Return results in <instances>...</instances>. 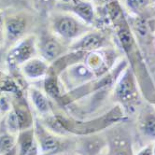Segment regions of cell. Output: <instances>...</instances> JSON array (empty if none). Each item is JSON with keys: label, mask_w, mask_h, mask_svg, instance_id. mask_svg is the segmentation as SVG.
<instances>
[{"label": "cell", "mask_w": 155, "mask_h": 155, "mask_svg": "<svg viewBox=\"0 0 155 155\" xmlns=\"http://www.w3.org/2000/svg\"><path fill=\"white\" fill-rule=\"evenodd\" d=\"M51 27L59 37L65 39H72L81 34L84 26L70 15L57 14L52 17Z\"/></svg>", "instance_id": "6da1fadb"}, {"label": "cell", "mask_w": 155, "mask_h": 155, "mask_svg": "<svg viewBox=\"0 0 155 155\" xmlns=\"http://www.w3.org/2000/svg\"><path fill=\"white\" fill-rule=\"evenodd\" d=\"M37 38L33 35L26 36L16 43V45L9 51L8 60L12 64H24L27 61L34 58L37 51Z\"/></svg>", "instance_id": "7a4b0ae2"}, {"label": "cell", "mask_w": 155, "mask_h": 155, "mask_svg": "<svg viewBox=\"0 0 155 155\" xmlns=\"http://www.w3.org/2000/svg\"><path fill=\"white\" fill-rule=\"evenodd\" d=\"M6 39L8 42H18L25 38L29 28V21L26 15L15 13L4 19Z\"/></svg>", "instance_id": "3957f363"}, {"label": "cell", "mask_w": 155, "mask_h": 155, "mask_svg": "<svg viewBox=\"0 0 155 155\" xmlns=\"http://www.w3.org/2000/svg\"><path fill=\"white\" fill-rule=\"evenodd\" d=\"M39 51L44 59L52 61L62 52V45L55 38L43 37L39 43Z\"/></svg>", "instance_id": "277c9868"}, {"label": "cell", "mask_w": 155, "mask_h": 155, "mask_svg": "<svg viewBox=\"0 0 155 155\" xmlns=\"http://www.w3.org/2000/svg\"><path fill=\"white\" fill-rule=\"evenodd\" d=\"M48 69V65L44 60L38 58H32L23 64L25 75L30 79H38L45 75Z\"/></svg>", "instance_id": "5b68a950"}, {"label": "cell", "mask_w": 155, "mask_h": 155, "mask_svg": "<svg viewBox=\"0 0 155 155\" xmlns=\"http://www.w3.org/2000/svg\"><path fill=\"white\" fill-rule=\"evenodd\" d=\"M104 38L101 35L96 33L85 35L81 40L74 44V49L81 51H94L102 46Z\"/></svg>", "instance_id": "8992f818"}, {"label": "cell", "mask_w": 155, "mask_h": 155, "mask_svg": "<svg viewBox=\"0 0 155 155\" xmlns=\"http://www.w3.org/2000/svg\"><path fill=\"white\" fill-rule=\"evenodd\" d=\"M71 9L77 16H79L85 23H93L94 19V12L93 6L90 3L84 1H76L71 6Z\"/></svg>", "instance_id": "52a82bcc"}, {"label": "cell", "mask_w": 155, "mask_h": 155, "mask_svg": "<svg viewBox=\"0 0 155 155\" xmlns=\"http://www.w3.org/2000/svg\"><path fill=\"white\" fill-rule=\"evenodd\" d=\"M20 155H36L37 146L34 142L32 132H25L19 140Z\"/></svg>", "instance_id": "ba28073f"}, {"label": "cell", "mask_w": 155, "mask_h": 155, "mask_svg": "<svg viewBox=\"0 0 155 155\" xmlns=\"http://www.w3.org/2000/svg\"><path fill=\"white\" fill-rule=\"evenodd\" d=\"M141 130L145 136L155 139V113L150 112L144 116L141 121Z\"/></svg>", "instance_id": "9c48e42d"}, {"label": "cell", "mask_w": 155, "mask_h": 155, "mask_svg": "<svg viewBox=\"0 0 155 155\" xmlns=\"http://www.w3.org/2000/svg\"><path fill=\"white\" fill-rule=\"evenodd\" d=\"M133 92H134V85L130 78L126 76L117 88V95L121 100H127L132 96Z\"/></svg>", "instance_id": "30bf717a"}, {"label": "cell", "mask_w": 155, "mask_h": 155, "mask_svg": "<svg viewBox=\"0 0 155 155\" xmlns=\"http://www.w3.org/2000/svg\"><path fill=\"white\" fill-rule=\"evenodd\" d=\"M31 96H32V101L34 103L35 107L38 108V110L41 113H46L49 111V102L47 98L44 96L38 90H32L31 92Z\"/></svg>", "instance_id": "8fae6325"}, {"label": "cell", "mask_w": 155, "mask_h": 155, "mask_svg": "<svg viewBox=\"0 0 155 155\" xmlns=\"http://www.w3.org/2000/svg\"><path fill=\"white\" fill-rule=\"evenodd\" d=\"M40 145L42 148V150L45 152H51L56 150L59 147V143L56 138L51 136H45L41 139Z\"/></svg>", "instance_id": "7c38bea8"}, {"label": "cell", "mask_w": 155, "mask_h": 155, "mask_svg": "<svg viewBox=\"0 0 155 155\" xmlns=\"http://www.w3.org/2000/svg\"><path fill=\"white\" fill-rule=\"evenodd\" d=\"M15 139L10 135H4L0 137V155L8 153L14 147Z\"/></svg>", "instance_id": "4fadbf2b"}, {"label": "cell", "mask_w": 155, "mask_h": 155, "mask_svg": "<svg viewBox=\"0 0 155 155\" xmlns=\"http://www.w3.org/2000/svg\"><path fill=\"white\" fill-rule=\"evenodd\" d=\"M128 8L135 12H141L145 9L152 0H125Z\"/></svg>", "instance_id": "5bb4252c"}, {"label": "cell", "mask_w": 155, "mask_h": 155, "mask_svg": "<svg viewBox=\"0 0 155 155\" xmlns=\"http://www.w3.org/2000/svg\"><path fill=\"white\" fill-rule=\"evenodd\" d=\"M45 91L51 97H57L59 95V88L56 81L52 78H49L45 82Z\"/></svg>", "instance_id": "9a60e30c"}, {"label": "cell", "mask_w": 155, "mask_h": 155, "mask_svg": "<svg viewBox=\"0 0 155 155\" xmlns=\"http://www.w3.org/2000/svg\"><path fill=\"white\" fill-rule=\"evenodd\" d=\"M6 38L5 33V24H4V17L0 14V46L4 43V39Z\"/></svg>", "instance_id": "2e32d148"}, {"label": "cell", "mask_w": 155, "mask_h": 155, "mask_svg": "<svg viewBox=\"0 0 155 155\" xmlns=\"http://www.w3.org/2000/svg\"><path fill=\"white\" fill-rule=\"evenodd\" d=\"M137 155H153V149L151 147H147L143 149Z\"/></svg>", "instance_id": "e0dca14e"}, {"label": "cell", "mask_w": 155, "mask_h": 155, "mask_svg": "<svg viewBox=\"0 0 155 155\" xmlns=\"http://www.w3.org/2000/svg\"><path fill=\"white\" fill-rule=\"evenodd\" d=\"M41 1H42L43 3H50V2L52 1V0H41Z\"/></svg>", "instance_id": "ac0fdd59"}, {"label": "cell", "mask_w": 155, "mask_h": 155, "mask_svg": "<svg viewBox=\"0 0 155 155\" xmlns=\"http://www.w3.org/2000/svg\"><path fill=\"white\" fill-rule=\"evenodd\" d=\"M117 155H126V154H124V153H119V154H117Z\"/></svg>", "instance_id": "d6986e66"}, {"label": "cell", "mask_w": 155, "mask_h": 155, "mask_svg": "<svg viewBox=\"0 0 155 155\" xmlns=\"http://www.w3.org/2000/svg\"><path fill=\"white\" fill-rule=\"evenodd\" d=\"M153 155H155V147H154V149H153Z\"/></svg>", "instance_id": "ffe728a7"}]
</instances>
